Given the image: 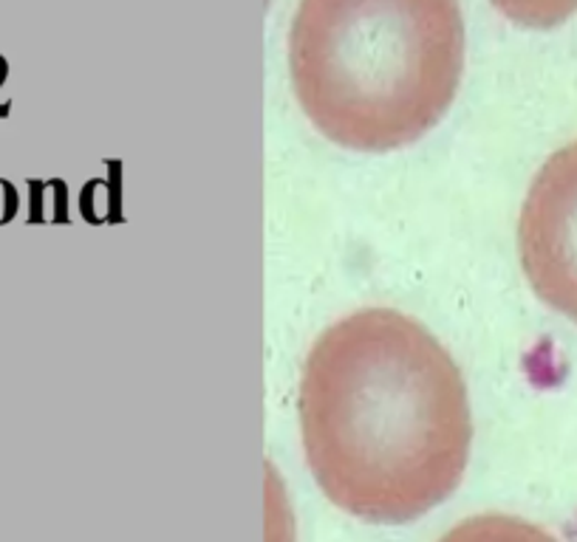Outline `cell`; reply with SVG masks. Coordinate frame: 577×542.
<instances>
[{"label": "cell", "mask_w": 577, "mask_h": 542, "mask_svg": "<svg viewBox=\"0 0 577 542\" xmlns=\"http://www.w3.org/2000/svg\"><path fill=\"white\" fill-rule=\"evenodd\" d=\"M306 464L346 514L413 523L462 483L473 415L459 364L417 319L359 308L315 339L301 371Z\"/></svg>", "instance_id": "6da1fadb"}, {"label": "cell", "mask_w": 577, "mask_h": 542, "mask_svg": "<svg viewBox=\"0 0 577 542\" xmlns=\"http://www.w3.org/2000/svg\"><path fill=\"white\" fill-rule=\"evenodd\" d=\"M464 71L459 0H301L288 74L334 145L388 153L433 130Z\"/></svg>", "instance_id": "7a4b0ae2"}, {"label": "cell", "mask_w": 577, "mask_h": 542, "mask_svg": "<svg viewBox=\"0 0 577 542\" xmlns=\"http://www.w3.org/2000/svg\"><path fill=\"white\" fill-rule=\"evenodd\" d=\"M518 255L533 291L577 326V141L555 150L529 184Z\"/></svg>", "instance_id": "3957f363"}, {"label": "cell", "mask_w": 577, "mask_h": 542, "mask_svg": "<svg viewBox=\"0 0 577 542\" xmlns=\"http://www.w3.org/2000/svg\"><path fill=\"white\" fill-rule=\"evenodd\" d=\"M439 542H560L541 525L513 514H475L462 520Z\"/></svg>", "instance_id": "277c9868"}, {"label": "cell", "mask_w": 577, "mask_h": 542, "mask_svg": "<svg viewBox=\"0 0 577 542\" xmlns=\"http://www.w3.org/2000/svg\"><path fill=\"white\" fill-rule=\"evenodd\" d=\"M521 29H555L577 12V0H490Z\"/></svg>", "instance_id": "5b68a950"}, {"label": "cell", "mask_w": 577, "mask_h": 542, "mask_svg": "<svg viewBox=\"0 0 577 542\" xmlns=\"http://www.w3.org/2000/svg\"><path fill=\"white\" fill-rule=\"evenodd\" d=\"M14 190L7 184V181H0V224L9 221L14 215Z\"/></svg>", "instance_id": "8992f818"}]
</instances>
